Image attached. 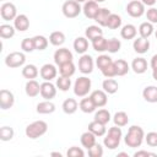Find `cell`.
Wrapping results in <instances>:
<instances>
[{
  "instance_id": "cell-1",
  "label": "cell",
  "mask_w": 157,
  "mask_h": 157,
  "mask_svg": "<svg viewBox=\"0 0 157 157\" xmlns=\"http://www.w3.org/2000/svg\"><path fill=\"white\" fill-rule=\"evenodd\" d=\"M145 140V131L139 125H131L128 129V132L124 137V142L128 147H140Z\"/></svg>"
},
{
  "instance_id": "cell-2",
  "label": "cell",
  "mask_w": 157,
  "mask_h": 157,
  "mask_svg": "<svg viewBox=\"0 0 157 157\" xmlns=\"http://www.w3.org/2000/svg\"><path fill=\"white\" fill-rule=\"evenodd\" d=\"M47 131H48V124L44 120H36V121H33L26 126L25 134L27 137L34 140V139L43 136Z\"/></svg>"
},
{
  "instance_id": "cell-3",
  "label": "cell",
  "mask_w": 157,
  "mask_h": 157,
  "mask_svg": "<svg viewBox=\"0 0 157 157\" xmlns=\"http://www.w3.org/2000/svg\"><path fill=\"white\" fill-rule=\"evenodd\" d=\"M121 136H123V132H121L120 126L114 125V126L109 128V130H108V132H107V135H105V137L103 140V144H104V146L107 148L114 150V148H117L119 146Z\"/></svg>"
},
{
  "instance_id": "cell-4",
  "label": "cell",
  "mask_w": 157,
  "mask_h": 157,
  "mask_svg": "<svg viewBox=\"0 0 157 157\" xmlns=\"http://www.w3.org/2000/svg\"><path fill=\"white\" fill-rule=\"evenodd\" d=\"M91 86L92 82L88 77L86 76H81L78 78H76L75 83H74V93L77 97H86L88 94V92L91 91Z\"/></svg>"
},
{
  "instance_id": "cell-5",
  "label": "cell",
  "mask_w": 157,
  "mask_h": 157,
  "mask_svg": "<svg viewBox=\"0 0 157 157\" xmlns=\"http://www.w3.org/2000/svg\"><path fill=\"white\" fill-rule=\"evenodd\" d=\"M61 11H63V15L67 18H75L77 17L82 9L80 6V2L75 1V0H67L63 4V7H61Z\"/></svg>"
},
{
  "instance_id": "cell-6",
  "label": "cell",
  "mask_w": 157,
  "mask_h": 157,
  "mask_svg": "<svg viewBox=\"0 0 157 157\" xmlns=\"http://www.w3.org/2000/svg\"><path fill=\"white\" fill-rule=\"evenodd\" d=\"M26 63V55L22 52H12L10 54L6 55L5 58V64L7 67L11 69H16L22 66Z\"/></svg>"
},
{
  "instance_id": "cell-7",
  "label": "cell",
  "mask_w": 157,
  "mask_h": 157,
  "mask_svg": "<svg viewBox=\"0 0 157 157\" xmlns=\"http://www.w3.org/2000/svg\"><path fill=\"white\" fill-rule=\"evenodd\" d=\"M126 12L134 18L141 17L145 13V5L140 0H130L126 5Z\"/></svg>"
},
{
  "instance_id": "cell-8",
  "label": "cell",
  "mask_w": 157,
  "mask_h": 157,
  "mask_svg": "<svg viewBox=\"0 0 157 157\" xmlns=\"http://www.w3.org/2000/svg\"><path fill=\"white\" fill-rule=\"evenodd\" d=\"M0 15L1 18L5 21H11L15 20L17 16V9L15 6V4L12 2H4L0 7Z\"/></svg>"
},
{
  "instance_id": "cell-9",
  "label": "cell",
  "mask_w": 157,
  "mask_h": 157,
  "mask_svg": "<svg viewBox=\"0 0 157 157\" xmlns=\"http://www.w3.org/2000/svg\"><path fill=\"white\" fill-rule=\"evenodd\" d=\"M72 59H74L72 53H71L67 48H60V49H56L55 53H54V63H55L58 66L61 65V64L72 61Z\"/></svg>"
},
{
  "instance_id": "cell-10",
  "label": "cell",
  "mask_w": 157,
  "mask_h": 157,
  "mask_svg": "<svg viewBox=\"0 0 157 157\" xmlns=\"http://www.w3.org/2000/svg\"><path fill=\"white\" fill-rule=\"evenodd\" d=\"M15 103V96L11 91L6 90V88H2L0 91V108L6 110V109H10Z\"/></svg>"
},
{
  "instance_id": "cell-11",
  "label": "cell",
  "mask_w": 157,
  "mask_h": 157,
  "mask_svg": "<svg viewBox=\"0 0 157 157\" xmlns=\"http://www.w3.org/2000/svg\"><path fill=\"white\" fill-rule=\"evenodd\" d=\"M93 58L88 54H82L81 58L78 59V70L82 74H91L93 71Z\"/></svg>"
},
{
  "instance_id": "cell-12",
  "label": "cell",
  "mask_w": 157,
  "mask_h": 157,
  "mask_svg": "<svg viewBox=\"0 0 157 157\" xmlns=\"http://www.w3.org/2000/svg\"><path fill=\"white\" fill-rule=\"evenodd\" d=\"M40 96L44 99L52 101L56 96V86L50 81H44L43 83H40Z\"/></svg>"
},
{
  "instance_id": "cell-13",
  "label": "cell",
  "mask_w": 157,
  "mask_h": 157,
  "mask_svg": "<svg viewBox=\"0 0 157 157\" xmlns=\"http://www.w3.org/2000/svg\"><path fill=\"white\" fill-rule=\"evenodd\" d=\"M99 6H98V2L93 1V0H88L83 4V7H82V11L85 13V16L87 18H91V20H94L96 15L98 13L99 11Z\"/></svg>"
},
{
  "instance_id": "cell-14",
  "label": "cell",
  "mask_w": 157,
  "mask_h": 157,
  "mask_svg": "<svg viewBox=\"0 0 157 157\" xmlns=\"http://www.w3.org/2000/svg\"><path fill=\"white\" fill-rule=\"evenodd\" d=\"M56 74L58 70L53 64H44L39 70V75L44 81H52L56 77Z\"/></svg>"
},
{
  "instance_id": "cell-15",
  "label": "cell",
  "mask_w": 157,
  "mask_h": 157,
  "mask_svg": "<svg viewBox=\"0 0 157 157\" xmlns=\"http://www.w3.org/2000/svg\"><path fill=\"white\" fill-rule=\"evenodd\" d=\"M107 94H108V93L104 92L103 90H96V91H93V92L90 94V97L92 98V101H93V103L96 104V107L102 108V107H104V105L107 104V102H108V96H107Z\"/></svg>"
},
{
  "instance_id": "cell-16",
  "label": "cell",
  "mask_w": 157,
  "mask_h": 157,
  "mask_svg": "<svg viewBox=\"0 0 157 157\" xmlns=\"http://www.w3.org/2000/svg\"><path fill=\"white\" fill-rule=\"evenodd\" d=\"M132 48L139 54L147 53L148 49H150V40H148V38H142V37L136 38L134 40V43H132Z\"/></svg>"
},
{
  "instance_id": "cell-17",
  "label": "cell",
  "mask_w": 157,
  "mask_h": 157,
  "mask_svg": "<svg viewBox=\"0 0 157 157\" xmlns=\"http://www.w3.org/2000/svg\"><path fill=\"white\" fill-rule=\"evenodd\" d=\"M13 27L16 28V31L20 32H25L28 29L29 27V20L25 13H20L16 16V18L13 20Z\"/></svg>"
},
{
  "instance_id": "cell-18",
  "label": "cell",
  "mask_w": 157,
  "mask_h": 157,
  "mask_svg": "<svg viewBox=\"0 0 157 157\" xmlns=\"http://www.w3.org/2000/svg\"><path fill=\"white\" fill-rule=\"evenodd\" d=\"M25 92L28 97H37L40 93V85L36 80H28L25 86Z\"/></svg>"
},
{
  "instance_id": "cell-19",
  "label": "cell",
  "mask_w": 157,
  "mask_h": 157,
  "mask_svg": "<svg viewBox=\"0 0 157 157\" xmlns=\"http://www.w3.org/2000/svg\"><path fill=\"white\" fill-rule=\"evenodd\" d=\"M96 135L93 134V132H91L90 130H87V131H85L82 135H81V137H80V141H81V145L85 147V148H91L92 146H94L97 142H96Z\"/></svg>"
},
{
  "instance_id": "cell-20",
  "label": "cell",
  "mask_w": 157,
  "mask_h": 157,
  "mask_svg": "<svg viewBox=\"0 0 157 157\" xmlns=\"http://www.w3.org/2000/svg\"><path fill=\"white\" fill-rule=\"evenodd\" d=\"M37 113L39 114H52L55 112V104L52 102V101H43V102H39L37 104Z\"/></svg>"
},
{
  "instance_id": "cell-21",
  "label": "cell",
  "mask_w": 157,
  "mask_h": 157,
  "mask_svg": "<svg viewBox=\"0 0 157 157\" xmlns=\"http://www.w3.org/2000/svg\"><path fill=\"white\" fill-rule=\"evenodd\" d=\"M142 97L148 103H157V86H147L142 91Z\"/></svg>"
},
{
  "instance_id": "cell-22",
  "label": "cell",
  "mask_w": 157,
  "mask_h": 157,
  "mask_svg": "<svg viewBox=\"0 0 157 157\" xmlns=\"http://www.w3.org/2000/svg\"><path fill=\"white\" fill-rule=\"evenodd\" d=\"M136 34H137V28H136L134 25H131V23H128V25L123 26V28L120 29V36H121V38H123V39H126V40L134 39V38L136 37Z\"/></svg>"
},
{
  "instance_id": "cell-23",
  "label": "cell",
  "mask_w": 157,
  "mask_h": 157,
  "mask_svg": "<svg viewBox=\"0 0 157 157\" xmlns=\"http://www.w3.org/2000/svg\"><path fill=\"white\" fill-rule=\"evenodd\" d=\"M88 130H90L91 132H93L97 137L104 136L105 132H107L105 124H102V123H99V121H97V120H93V121H91V123L88 124Z\"/></svg>"
},
{
  "instance_id": "cell-24",
  "label": "cell",
  "mask_w": 157,
  "mask_h": 157,
  "mask_svg": "<svg viewBox=\"0 0 157 157\" xmlns=\"http://www.w3.org/2000/svg\"><path fill=\"white\" fill-rule=\"evenodd\" d=\"M131 69L135 74H144L147 70V61L145 58H135L131 63Z\"/></svg>"
},
{
  "instance_id": "cell-25",
  "label": "cell",
  "mask_w": 157,
  "mask_h": 157,
  "mask_svg": "<svg viewBox=\"0 0 157 157\" xmlns=\"http://www.w3.org/2000/svg\"><path fill=\"white\" fill-rule=\"evenodd\" d=\"M102 88H103V91L107 92L108 94H114V93H117V91H118V88H119V83H118L114 78L109 77V78H105V80L102 82Z\"/></svg>"
},
{
  "instance_id": "cell-26",
  "label": "cell",
  "mask_w": 157,
  "mask_h": 157,
  "mask_svg": "<svg viewBox=\"0 0 157 157\" xmlns=\"http://www.w3.org/2000/svg\"><path fill=\"white\" fill-rule=\"evenodd\" d=\"M110 13H112V12H110L107 7H101L99 11H98V13H97L96 17H94V21H96L99 26L107 27V22H108V18H109Z\"/></svg>"
},
{
  "instance_id": "cell-27",
  "label": "cell",
  "mask_w": 157,
  "mask_h": 157,
  "mask_svg": "<svg viewBox=\"0 0 157 157\" xmlns=\"http://www.w3.org/2000/svg\"><path fill=\"white\" fill-rule=\"evenodd\" d=\"M38 74H39L38 67L34 64H27L22 69V76L27 80H34L38 76Z\"/></svg>"
},
{
  "instance_id": "cell-28",
  "label": "cell",
  "mask_w": 157,
  "mask_h": 157,
  "mask_svg": "<svg viewBox=\"0 0 157 157\" xmlns=\"http://www.w3.org/2000/svg\"><path fill=\"white\" fill-rule=\"evenodd\" d=\"M74 49L77 54H85L88 49V40L86 37H77L74 40Z\"/></svg>"
},
{
  "instance_id": "cell-29",
  "label": "cell",
  "mask_w": 157,
  "mask_h": 157,
  "mask_svg": "<svg viewBox=\"0 0 157 157\" xmlns=\"http://www.w3.org/2000/svg\"><path fill=\"white\" fill-rule=\"evenodd\" d=\"M64 113L66 114H74L77 109H78V103L75 98H66L64 102H63V105H61Z\"/></svg>"
},
{
  "instance_id": "cell-30",
  "label": "cell",
  "mask_w": 157,
  "mask_h": 157,
  "mask_svg": "<svg viewBox=\"0 0 157 157\" xmlns=\"http://www.w3.org/2000/svg\"><path fill=\"white\" fill-rule=\"evenodd\" d=\"M85 36H86V38H87L88 40H93L94 38L103 36V29H102L99 26L92 25V26H88V27L86 28Z\"/></svg>"
},
{
  "instance_id": "cell-31",
  "label": "cell",
  "mask_w": 157,
  "mask_h": 157,
  "mask_svg": "<svg viewBox=\"0 0 157 157\" xmlns=\"http://www.w3.org/2000/svg\"><path fill=\"white\" fill-rule=\"evenodd\" d=\"M76 71V66L72 61H69V63H65V64H61L59 65V72H60V76H65V77H71Z\"/></svg>"
},
{
  "instance_id": "cell-32",
  "label": "cell",
  "mask_w": 157,
  "mask_h": 157,
  "mask_svg": "<svg viewBox=\"0 0 157 157\" xmlns=\"http://www.w3.org/2000/svg\"><path fill=\"white\" fill-rule=\"evenodd\" d=\"M78 108H80L83 113H92V112H94V109H96L97 107H96V104L93 103V101H92L91 97H85V98H82V99L80 101Z\"/></svg>"
},
{
  "instance_id": "cell-33",
  "label": "cell",
  "mask_w": 157,
  "mask_h": 157,
  "mask_svg": "<svg viewBox=\"0 0 157 157\" xmlns=\"http://www.w3.org/2000/svg\"><path fill=\"white\" fill-rule=\"evenodd\" d=\"M65 42V34L61 31H54L49 36V43L54 47H60Z\"/></svg>"
},
{
  "instance_id": "cell-34",
  "label": "cell",
  "mask_w": 157,
  "mask_h": 157,
  "mask_svg": "<svg viewBox=\"0 0 157 157\" xmlns=\"http://www.w3.org/2000/svg\"><path fill=\"white\" fill-rule=\"evenodd\" d=\"M91 42H92V47H93V49H94L96 52H98V53H103V52L107 50V43H108V39H105L103 36L94 38V39L91 40Z\"/></svg>"
},
{
  "instance_id": "cell-35",
  "label": "cell",
  "mask_w": 157,
  "mask_h": 157,
  "mask_svg": "<svg viewBox=\"0 0 157 157\" xmlns=\"http://www.w3.org/2000/svg\"><path fill=\"white\" fill-rule=\"evenodd\" d=\"M153 31H155L153 25L151 22H148V21L142 22L139 26V33H140V37H142V38H148L153 33Z\"/></svg>"
},
{
  "instance_id": "cell-36",
  "label": "cell",
  "mask_w": 157,
  "mask_h": 157,
  "mask_svg": "<svg viewBox=\"0 0 157 157\" xmlns=\"http://www.w3.org/2000/svg\"><path fill=\"white\" fill-rule=\"evenodd\" d=\"M114 64H115V69H117V76H124L130 70L129 64L124 59H118L114 61Z\"/></svg>"
},
{
  "instance_id": "cell-37",
  "label": "cell",
  "mask_w": 157,
  "mask_h": 157,
  "mask_svg": "<svg viewBox=\"0 0 157 157\" xmlns=\"http://www.w3.org/2000/svg\"><path fill=\"white\" fill-rule=\"evenodd\" d=\"M113 121H114V125L123 128V126L128 125V123H129V117H128V114H126L125 112H123V110H121V112H117V113L114 114V117H113Z\"/></svg>"
},
{
  "instance_id": "cell-38",
  "label": "cell",
  "mask_w": 157,
  "mask_h": 157,
  "mask_svg": "<svg viewBox=\"0 0 157 157\" xmlns=\"http://www.w3.org/2000/svg\"><path fill=\"white\" fill-rule=\"evenodd\" d=\"M15 31L16 28L11 25H7V23H4L0 26V37L2 39H9V38H12L15 36Z\"/></svg>"
},
{
  "instance_id": "cell-39",
  "label": "cell",
  "mask_w": 157,
  "mask_h": 157,
  "mask_svg": "<svg viewBox=\"0 0 157 157\" xmlns=\"http://www.w3.org/2000/svg\"><path fill=\"white\" fill-rule=\"evenodd\" d=\"M110 113H109V110H107V109H104V108H102V109H99L98 112H96V114H94V120H97V121H99V123H102V124H108L109 121H110Z\"/></svg>"
},
{
  "instance_id": "cell-40",
  "label": "cell",
  "mask_w": 157,
  "mask_h": 157,
  "mask_svg": "<svg viewBox=\"0 0 157 157\" xmlns=\"http://www.w3.org/2000/svg\"><path fill=\"white\" fill-rule=\"evenodd\" d=\"M120 26H121V17L117 13H110L107 22V27L110 29H118Z\"/></svg>"
},
{
  "instance_id": "cell-41",
  "label": "cell",
  "mask_w": 157,
  "mask_h": 157,
  "mask_svg": "<svg viewBox=\"0 0 157 157\" xmlns=\"http://www.w3.org/2000/svg\"><path fill=\"white\" fill-rule=\"evenodd\" d=\"M33 42H34L36 50H44V49H47V47L49 44L48 38H45L44 36H34Z\"/></svg>"
},
{
  "instance_id": "cell-42",
  "label": "cell",
  "mask_w": 157,
  "mask_h": 157,
  "mask_svg": "<svg viewBox=\"0 0 157 157\" xmlns=\"http://www.w3.org/2000/svg\"><path fill=\"white\" fill-rule=\"evenodd\" d=\"M121 48V42L117 38H110L108 39V43H107V52L114 54V53H118Z\"/></svg>"
},
{
  "instance_id": "cell-43",
  "label": "cell",
  "mask_w": 157,
  "mask_h": 157,
  "mask_svg": "<svg viewBox=\"0 0 157 157\" xmlns=\"http://www.w3.org/2000/svg\"><path fill=\"white\" fill-rule=\"evenodd\" d=\"M56 87L60 91H63V92L69 91V88L71 87V80H70V77L60 76L59 78H56Z\"/></svg>"
},
{
  "instance_id": "cell-44",
  "label": "cell",
  "mask_w": 157,
  "mask_h": 157,
  "mask_svg": "<svg viewBox=\"0 0 157 157\" xmlns=\"http://www.w3.org/2000/svg\"><path fill=\"white\" fill-rule=\"evenodd\" d=\"M110 63H113V60H112V58L109 56V55H105V54H102V55H99L97 59H96V65H97V67L102 71L104 67H107Z\"/></svg>"
},
{
  "instance_id": "cell-45",
  "label": "cell",
  "mask_w": 157,
  "mask_h": 157,
  "mask_svg": "<svg viewBox=\"0 0 157 157\" xmlns=\"http://www.w3.org/2000/svg\"><path fill=\"white\" fill-rule=\"evenodd\" d=\"M15 135V131L11 126H2L0 129V140L1 141H10L12 140Z\"/></svg>"
},
{
  "instance_id": "cell-46",
  "label": "cell",
  "mask_w": 157,
  "mask_h": 157,
  "mask_svg": "<svg viewBox=\"0 0 157 157\" xmlns=\"http://www.w3.org/2000/svg\"><path fill=\"white\" fill-rule=\"evenodd\" d=\"M21 49L25 53H31V52L36 50L33 38H25V39H22V42H21Z\"/></svg>"
},
{
  "instance_id": "cell-47",
  "label": "cell",
  "mask_w": 157,
  "mask_h": 157,
  "mask_svg": "<svg viewBox=\"0 0 157 157\" xmlns=\"http://www.w3.org/2000/svg\"><path fill=\"white\" fill-rule=\"evenodd\" d=\"M102 74H103V76L107 77V78L117 76V69H115V64H114V61L110 63L107 67H104V69L102 70Z\"/></svg>"
},
{
  "instance_id": "cell-48",
  "label": "cell",
  "mask_w": 157,
  "mask_h": 157,
  "mask_svg": "<svg viewBox=\"0 0 157 157\" xmlns=\"http://www.w3.org/2000/svg\"><path fill=\"white\" fill-rule=\"evenodd\" d=\"M145 141L148 146L156 147L157 146V132L156 131H150L145 135Z\"/></svg>"
},
{
  "instance_id": "cell-49",
  "label": "cell",
  "mask_w": 157,
  "mask_h": 157,
  "mask_svg": "<svg viewBox=\"0 0 157 157\" xmlns=\"http://www.w3.org/2000/svg\"><path fill=\"white\" fill-rule=\"evenodd\" d=\"M88 156L90 157H102L103 156V147L99 144H96L91 148H88Z\"/></svg>"
},
{
  "instance_id": "cell-50",
  "label": "cell",
  "mask_w": 157,
  "mask_h": 157,
  "mask_svg": "<svg viewBox=\"0 0 157 157\" xmlns=\"http://www.w3.org/2000/svg\"><path fill=\"white\" fill-rule=\"evenodd\" d=\"M66 155H67V157H83L85 152L82 151V148H80L77 146H72L67 150Z\"/></svg>"
},
{
  "instance_id": "cell-51",
  "label": "cell",
  "mask_w": 157,
  "mask_h": 157,
  "mask_svg": "<svg viewBox=\"0 0 157 157\" xmlns=\"http://www.w3.org/2000/svg\"><path fill=\"white\" fill-rule=\"evenodd\" d=\"M146 17H147V21L151 22L152 25L157 23V9L156 7H150L146 11Z\"/></svg>"
},
{
  "instance_id": "cell-52",
  "label": "cell",
  "mask_w": 157,
  "mask_h": 157,
  "mask_svg": "<svg viewBox=\"0 0 157 157\" xmlns=\"http://www.w3.org/2000/svg\"><path fill=\"white\" fill-rule=\"evenodd\" d=\"M141 156H156V153H152V152H148V151H144V150H141V151H137V152H135L134 153V157H141Z\"/></svg>"
},
{
  "instance_id": "cell-53",
  "label": "cell",
  "mask_w": 157,
  "mask_h": 157,
  "mask_svg": "<svg viewBox=\"0 0 157 157\" xmlns=\"http://www.w3.org/2000/svg\"><path fill=\"white\" fill-rule=\"evenodd\" d=\"M150 66L152 67V70H157V54H155V55L151 58Z\"/></svg>"
},
{
  "instance_id": "cell-54",
  "label": "cell",
  "mask_w": 157,
  "mask_h": 157,
  "mask_svg": "<svg viewBox=\"0 0 157 157\" xmlns=\"http://www.w3.org/2000/svg\"><path fill=\"white\" fill-rule=\"evenodd\" d=\"M145 6H153L157 0H140Z\"/></svg>"
},
{
  "instance_id": "cell-55",
  "label": "cell",
  "mask_w": 157,
  "mask_h": 157,
  "mask_svg": "<svg viewBox=\"0 0 157 157\" xmlns=\"http://www.w3.org/2000/svg\"><path fill=\"white\" fill-rule=\"evenodd\" d=\"M152 77L157 81V70H152Z\"/></svg>"
},
{
  "instance_id": "cell-56",
  "label": "cell",
  "mask_w": 157,
  "mask_h": 157,
  "mask_svg": "<svg viewBox=\"0 0 157 157\" xmlns=\"http://www.w3.org/2000/svg\"><path fill=\"white\" fill-rule=\"evenodd\" d=\"M120 156H125V157H129V155H128L126 152H119V153H118V157H120Z\"/></svg>"
},
{
  "instance_id": "cell-57",
  "label": "cell",
  "mask_w": 157,
  "mask_h": 157,
  "mask_svg": "<svg viewBox=\"0 0 157 157\" xmlns=\"http://www.w3.org/2000/svg\"><path fill=\"white\" fill-rule=\"evenodd\" d=\"M50 155H52V156H59V157H61V153H60V152H52Z\"/></svg>"
},
{
  "instance_id": "cell-58",
  "label": "cell",
  "mask_w": 157,
  "mask_h": 157,
  "mask_svg": "<svg viewBox=\"0 0 157 157\" xmlns=\"http://www.w3.org/2000/svg\"><path fill=\"white\" fill-rule=\"evenodd\" d=\"M75 1H77V2H86L87 0H75Z\"/></svg>"
},
{
  "instance_id": "cell-59",
  "label": "cell",
  "mask_w": 157,
  "mask_h": 157,
  "mask_svg": "<svg viewBox=\"0 0 157 157\" xmlns=\"http://www.w3.org/2000/svg\"><path fill=\"white\" fill-rule=\"evenodd\" d=\"M93 1H96V2L99 4V2H103V1H105V0H93Z\"/></svg>"
},
{
  "instance_id": "cell-60",
  "label": "cell",
  "mask_w": 157,
  "mask_h": 157,
  "mask_svg": "<svg viewBox=\"0 0 157 157\" xmlns=\"http://www.w3.org/2000/svg\"><path fill=\"white\" fill-rule=\"evenodd\" d=\"M155 36H156V38H157V29H156V32H155Z\"/></svg>"
}]
</instances>
